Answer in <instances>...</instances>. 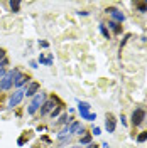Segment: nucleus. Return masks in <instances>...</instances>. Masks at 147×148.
Here are the masks:
<instances>
[{
    "label": "nucleus",
    "mask_w": 147,
    "mask_h": 148,
    "mask_svg": "<svg viewBox=\"0 0 147 148\" xmlns=\"http://www.w3.org/2000/svg\"><path fill=\"white\" fill-rule=\"evenodd\" d=\"M69 148H81V145H74V147H69Z\"/></svg>",
    "instance_id": "obj_32"
},
{
    "label": "nucleus",
    "mask_w": 147,
    "mask_h": 148,
    "mask_svg": "<svg viewBox=\"0 0 147 148\" xmlns=\"http://www.w3.org/2000/svg\"><path fill=\"white\" fill-rule=\"evenodd\" d=\"M100 32L103 34V37H105V39H110V32L107 30V27H105L103 24H100Z\"/></svg>",
    "instance_id": "obj_16"
},
{
    "label": "nucleus",
    "mask_w": 147,
    "mask_h": 148,
    "mask_svg": "<svg viewBox=\"0 0 147 148\" xmlns=\"http://www.w3.org/2000/svg\"><path fill=\"white\" fill-rule=\"evenodd\" d=\"M68 131H69V135H83L85 128L81 126V123H80V121H73V123L69 125Z\"/></svg>",
    "instance_id": "obj_6"
},
{
    "label": "nucleus",
    "mask_w": 147,
    "mask_h": 148,
    "mask_svg": "<svg viewBox=\"0 0 147 148\" xmlns=\"http://www.w3.org/2000/svg\"><path fill=\"white\" fill-rule=\"evenodd\" d=\"M19 74H20V71H19V69L7 71L5 77H3V79H2V83H0V89H2V91H7V89H10V88H12V83H14V79L17 77Z\"/></svg>",
    "instance_id": "obj_2"
},
{
    "label": "nucleus",
    "mask_w": 147,
    "mask_h": 148,
    "mask_svg": "<svg viewBox=\"0 0 147 148\" xmlns=\"http://www.w3.org/2000/svg\"><path fill=\"white\" fill-rule=\"evenodd\" d=\"M92 143V135H83L80 140V145H90Z\"/></svg>",
    "instance_id": "obj_14"
},
{
    "label": "nucleus",
    "mask_w": 147,
    "mask_h": 148,
    "mask_svg": "<svg viewBox=\"0 0 147 148\" xmlns=\"http://www.w3.org/2000/svg\"><path fill=\"white\" fill-rule=\"evenodd\" d=\"M93 135H101V130L98 128V126H95V128H93Z\"/></svg>",
    "instance_id": "obj_24"
},
{
    "label": "nucleus",
    "mask_w": 147,
    "mask_h": 148,
    "mask_svg": "<svg viewBox=\"0 0 147 148\" xmlns=\"http://www.w3.org/2000/svg\"><path fill=\"white\" fill-rule=\"evenodd\" d=\"M90 110H92V104L86 101H78V111L80 113H90Z\"/></svg>",
    "instance_id": "obj_11"
},
{
    "label": "nucleus",
    "mask_w": 147,
    "mask_h": 148,
    "mask_svg": "<svg viewBox=\"0 0 147 148\" xmlns=\"http://www.w3.org/2000/svg\"><path fill=\"white\" fill-rule=\"evenodd\" d=\"M144 120H146V110L144 108H135L134 113H132V125L139 126Z\"/></svg>",
    "instance_id": "obj_4"
},
{
    "label": "nucleus",
    "mask_w": 147,
    "mask_h": 148,
    "mask_svg": "<svg viewBox=\"0 0 147 148\" xmlns=\"http://www.w3.org/2000/svg\"><path fill=\"white\" fill-rule=\"evenodd\" d=\"M17 143H19V147H22V145H24V138H19Z\"/></svg>",
    "instance_id": "obj_29"
},
{
    "label": "nucleus",
    "mask_w": 147,
    "mask_h": 148,
    "mask_svg": "<svg viewBox=\"0 0 147 148\" xmlns=\"http://www.w3.org/2000/svg\"><path fill=\"white\" fill-rule=\"evenodd\" d=\"M29 66H31L32 69H37V61H31V62H29Z\"/></svg>",
    "instance_id": "obj_26"
},
{
    "label": "nucleus",
    "mask_w": 147,
    "mask_h": 148,
    "mask_svg": "<svg viewBox=\"0 0 147 148\" xmlns=\"http://www.w3.org/2000/svg\"><path fill=\"white\" fill-rule=\"evenodd\" d=\"M108 25H110V29L113 30V32H115V34H120V32H122V29H120V25L117 24V22L110 20V22H108Z\"/></svg>",
    "instance_id": "obj_13"
},
{
    "label": "nucleus",
    "mask_w": 147,
    "mask_h": 148,
    "mask_svg": "<svg viewBox=\"0 0 147 148\" xmlns=\"http://www.w3.org/2000/svg\"><path fill=\"white\" fill-rule=\"evenodd\" d=\"M39 62H41V64H44V66H47V57H44V56L41 54V56H39Z\"/></svg>",
    "instance_id": "obj_21"
},
{
    "label": "nucleus",
    "mask_w": 147,
    "mask_h": 148,
    "mask_svg": "<svg viewBox=\"0 0 147 148\" xmlns=\"http://www.w3.org/2000/svg\"><path fill=\"white\" fill-rule=\"evenodd\" d=\"M3 59H5V51H3V49H0V62H2Z\"/></svg>",
    "instance_id": "obj_25"
},
{
    "label": "nucleus",
    "mask_w": 147,
    "mask_h": 148,
    "mask_svg": "<svg viewBox=\"0 0 147 148\" xmlns=\"http://www.w3.org/2000/svg\"><path fill=\"white\" fill-rule=\"evenodd\" d=\"M86 148H98V147H96V145H92V143H90V145H88Z\"/></svg>",
    "instance_id": "obj_31"
},
{
    "label": "nucleus",
    "mask_w": 147,
    "mask_h": 148,
    "mask_svg": "<svg viewBox=\"0 0 147 148\" xmlns=\"http://www.w3.org/2000/svg\"><path fill=\"white\" fill-rule=\"evenodd\" d=\"M105 12H107L108 15H112L113 22H117V24H119V22H123V20H125V15H123V14H122V12H120L119 9H115V7H108V9L105 10Z\"/></svg>",
    "instance_id": "obj_5"
},
{
    "label": "nucleus",
    "mask_w": 147,
    "mask_h": 148,
    "mask_svg": "<svg viewBox=\"0 0 147 148\" xmlns=\"http://www.w3.org/2000/svg\"><path fill=\"white\" fill-rule=\"evenodd\" d=\"M80 116H81L83 120H88V121L96 120V114H95V113H80Z\"/></svg>",
    "instance_id": "obj_12"
},
{
    "label": "nucleus",
    "mask_w": 147,
    "mask_h": 148,
    "mask_svg": "<svg viewBox=\"0 0 147 148\" xmlns=\"http://www.w3.org/2000/svg\"><path fill=\"white\" fill-rule=\"evenodd\" d=\"M24 96H26V91H22V89H15V91L10 94V99H9V108H15L19 103L24 99Z\"/></svg>",
    "instance_id": "obj_3"
},
{
    "label": "nucleus",
    "mask_w": 147,
    "mask_h": 148,
    "mask_svg": "<svg viewBox=\"0 0 147 148\" xmlns=\"http://www.w3.org/2000/svg\"><path fill=\"white\" fill-rule=\"evenodd\" d=\"M137 141H139V143H144V141H147V131H142V133L139 135Z\"/></svg>",
    "instance_id": "obj_18"
},
{
    "label": "nucleus",
    "mask_w": 147,
    "mask_h": 148,
    "mask_svg": "<svg viewBox=\"0 0 147 148\" xmlns=\"http://www.w3.org/2000/svg\"><path fill=\"white\" fill-rule=\"evenodd\" d=\"M19 7H20V2H19V0H15V2L12 0V2H10V9H12V12H19Z\"/></svg>",
    "instance_id": "obj_15"
},
{
    "label": "nucleus",
    "mask_w": 147,
    "mask_h": 148,
    "mask_svg": "<svg viewBox=\"0 0 147 148\" xmlns=\"http://www.w3.org/2000/svg\"><path fill=\"white\" fill-rule=\"evenodd\" d=\"M137 9H139V12H147V3H142V2H139L137 3Z\"/></svg>",
    "instance_id": "obj_19"
},
{
    "label": "nucleus",
    "mask_w": 147,
    "mask_h": 148,
    "mask_svg": "<svg viewBox=\"0 0 147 148\" xmlns=\"http://www.w3.org/2000/svg\"><path fill=\"white\" fill-rule=\"evenodd\" d=\"M115 125H117V123H115L113 114L108 113V114H107V120H105V128H107V131H108V133H113V131H115Z\"/></svg>",
    "instance_id": "obj_8"
},
{
    "label": "nucleus",
    "mask_w": 147,
    "mask_h": 148,
    "mask_svg": "<svg viewBox=\"0 0 147 148\" xmlns=\"http://www.w3.org/2000/svg\"><path fill=\"white\" fill-rule=\"evenodd\" d=\"M5 74H7V71H5V69H0V83H2V79L5 77Z\"/></svg>",
    "instance_id": "obj_23"
},
{
    "label": "nucleus",
    "mask_w": 147,
    "mask_h": 148,
    "mask_svg": "<svg viewBox=\"0 0 147 148\" xmlns=\"http://www.w3.org/2000/svg\"><path fill=\"white\" fill-rule=\"evenodd\" d=\"M39 47H49V42L47 40H39Z\"/></svg>",
    "instance_id": "obj_22"
},
{
    "label": "nucleus",
    "mask_w": 147,
    "mask_h": 148,
    "mask_svg": "<svg viewBox=\"0 0 147 148\" xmlns=\"http://www.w3.org/2000/svg\"><path fill=\"white\" fill-rule=\"evenodd\" d=\"M47 66H53V56H47Z\"/></svg>",
    "instance_id": "obj_28"
},
{
    "label": "nucleus",
    "mask_w": 147,
    "mask_h": 148,
    "mask_svg": "<svg viewBox=\"0 0 147 148\" xmlns=\"http://www.w3.org/2000/svg\"><path fill=\"white\" fill-rule=\"evenodd\" d=\"M44 101H46V94L44 92H37L36 96L32 98V101H31V104H29V108H27V113L29 114H36L37 110L44 104Z\"/></svg>",
    "instance_id": "obj_1"
},
{
    "label": "nucleus",
    "mask_w": 147,
    "mask_h": 148,
    "mask_svg": "<svg viewBox=\"0 0 147 148\" xmlns=\"http://www.w3.org/2000/svg\"><path fill=\"white\" fill-rule=\"evenodd\" d=\"M59 111H61V106H56V110H53V111H51V116H53V120H54L56 116L59 114Z\"/></svg>",
    "instance_id": "obj_20"
},
{
    "label": "nucleus",
    "mask_w": 147,
    "mask_h": 148,
    "mask_svg": "<svg viewBox=\"0 0 147 148\" xmlns=\"http://www.w3.org/2000/svg\"><path fill=\"white\" fill-rule=\"evenodd\" d=\"M27 81H29V77L26 76V74H19L17 77L14 79V84H15V88H20V86H24V84H27Z\"/></svg>",
    "instance_id": "obj_10"
},
{
    "label": "nucleus",
    "mask_w": 147,
    "mask_h": 148,
    "mask_svg": "<svg viewBox=\"0 0 147 148\" xmlns=\"http://www.w3.org/2000/svg\"><path fill=\"white\" fill-rule=\"evenodd\" d=\"M120 121H122V125H123V126H127V118H125V116H123V114H122V116H120Z\"/></svg>",
    "instance_id": "obj_27"
},
{
    "label": "nucleus",
    "mask_w": 147,
    "mask_h": 148,
    "mask_svg": "<svg viewBox=\"0 0 147 148\" xmlns=\"http://www.w3.org/2000/svg\"><path fill=\"white\" fill-rule=\"evenodd\" d=\"M37 89H39V83H31L27 86V89H26V96H29V98H34L36 96Z\"/></svg>",
    "instance_id": "obj_9"
},
{
    "label": "nucleus",
    "mask_w": 147,
    "mask_h": 148,
    "mask_svg": "<svg viewBox=\"0 0 147 148\" xmlns=\"http://www.w3.org/2000/svg\"><path fill=\"white\" fill-rule=\"evenodd\" d=\"M59 123H61V125H68V123H73V121H71V118H68V114H63V116L59 118Z\"/></svg>",
    "instance_id": "obj_17"
},
{
    "label": "nucleus",
    "mask_w": 147,
    "mask_h": 148,
    "mask_svg": "<svg viewBox=\"0 0 147 148\" xmlns=\"http://www.w3.org/2000/svg\"><path fill=\"white\" fill-rule=\"evenodd\" d=\"M56 106V99L53 98V99H47V101H44V104H42V108H41V114L44 116V114H47L49 111H53Z\"/></svg>",
    "instance_id": "obj_7"
},
{
    "label": "nucleus",
    "mask_w": 147,
    "mask_h": 148,
    "mask_svg": "<svg viewBox=\"0 0 147 148\" xmlns=\"http://www.w3.org/2000/svg\"><path fill=\"white\" fill-rule=\"evenodd\" d=\"M101 148H110V145L108 143H101Z\"/></svg>",
    "instance_id": "obj_30"
}]
</instances>
